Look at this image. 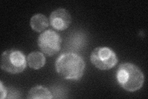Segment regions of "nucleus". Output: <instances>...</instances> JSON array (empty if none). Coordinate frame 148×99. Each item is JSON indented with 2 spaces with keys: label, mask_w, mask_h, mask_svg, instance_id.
<instances>
[{
  "label": "nucleus",
  "mask_w": 148,
  "mask_h": 99,
  "mask_svg": "<svg viewBox=\"0 0 148 99\" xmlns=\"http://www.w3.org/2000/svg\"><path fill=\"white\" fill-rule=\"evenodd\" d=\"M85 62L80 55L73 53H65L60 55L55 63L56 72L64 79L77 81L83 77Z\"/></svg>",
  "instance_id": "1"
},
{
  "label": "nucleus",
  "mask_w": 148,
  "mask_h": 99,
  "mask_svg": "<svg viewBox=\"0 0 148 99\" xmlns=\"http://www.w3.org/2000/svg\"><path fill=\"white\" fill-rule=\"evenodd\" d=\"M116 79L119 86L128 92L140 89L145 82V75L135 64L130 63L121 64L117 70Z\"/></svg>",
  "instance_id": "2"
},
{
  "label": "nucleus",
  "mask_w": 148,
  "mask_h": 99,
  "mask_svg": "<svg viewBox=\"0 0 148 99\" xmlns=\"http://www.w3.org/2000/svg\"><path fill=\"white\" fill-rule=\"evenodd\" d=\"M27 61L22 51L9 50L4 51L1 57V68L11 74H18L27 67Z\"/></svg>",
  "instance_id": "3"
},
{
  "label": "nucleus",
  "mask_w": 148,
  "mask_h": 99,
  "mask_svg": "<svg viewBox=\"0 0 148 99\" xmlns=\"http://www.w3.org/2000/svg\"><path fill=\"white\" fill-rule=\"evenodd\" d=\"M91 62L95 66L102 71L112 69L118 63L117 56L109 47L99 46L92 50L90 56Z\"/></svg>",
  "instance_id": "4"
},
{
  "label": "nucleus",
  "mask_w": 148,
  "mask_h": 99,
  "mask_svg": "<svg viewBox=\"0 0 148 99\" xmlns=\"http://www.w3.org/2000/svg\"><path fill=\"white\" fill-rule=\"evenodd\" d=\"M37 42L38 47L43 54L48 56H53L61 50L62 39L56 32L48 30L39 35Z\"/></svg>",
  "instance_id": "5"
},
{
  "label": "nucleus",
  "mask_w": 148,
  "mask_h": 99,
  "mask_svg": "<svg viewBox=\"0 0 148 99\" xmlns=\"http://www.w3.org/2000/svg\"><path fill=\"white\" fill-rule=\"evenodd\" d=\"M72 22L71 16L66 9L59 8L53 11L49 17L50 24L55 30L63 31L70 26Z\"/></svg>",
  "instance_id": "6"
},
{
  "label": "nucleus",
  "mask_w": 148,
  "mask_h": 99,
  "mask_svg": "<svg viewBox=\"0 0 148 99\" xmlns=\"http://www.w3.org/2000/svg\"><path fill=\"white\" fill-rule=\"evenodd\" d=\"M27 64L34 69H39L43 68L46 63V58L43 53L40 51H33L27 56Z\"/></svg>",
  "instance_id": "7"
},
{
  "label": "nucleus",
  "mask_w": 148,
  "mask_h": 99,
  "mask_svg": "<svg viewBox=\"0 0 148 99\" xmlns=\"http://www.w3.org/2000/svg\"><path fill=\"white\" fill-rule=\"evenodd\" d=\"M30 24L34 31L41 32L49 26V20L42 14H36L32 17Z\"/></svg>",
  "instance_id": "8"
},
{
  "label": "nucleus",
  "mask_w": 148,
  "mask_h": 99,
  "mask_svg": "<svg viewBox=\"0 0 148 99\" xmlns=\"http://www.w3.org/2000/svg\"><path fill=\"white\" fill-rule=\"evenodd\" d=\"M27 98L30 99H50L53 98V94L46 87L42 86H36L32 87L29 91Z\"/></svg>",
  "instance_id": "9"
},
{
  "label": "nucleus",
  "mask_w": 148,
  "mask_h": 99,
  "mask_svg": "<svg viewBox=\"0 0 148 99\" xmlns=\"http://www.w3.org/2000/svg\"><path fill=\"white\" fill-rule=\"evenodd\" d=\"M0 93H1V98L4 99L6 98L7 97V89L4 87L2 82H0Z\"/></svg>",
  "instance_id": "10"
}]
</instances>
